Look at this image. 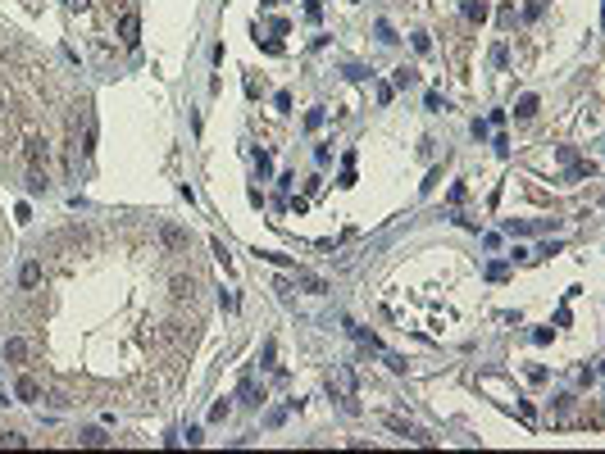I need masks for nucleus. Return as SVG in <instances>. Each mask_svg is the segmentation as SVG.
<instances>
[{"label":"nucleus","mask_w":605,"mask_h":454,"mask_svg":"<svg viewBox=\"0 0 605 454\" xmlns=\"http://www.w3.org/2000/svg\"><path fill=\"white\" fill-rule=\"evenodd\" d=\"M19 282H23V291H37V282H41V259H28V264H23Z\"/></svg>","instance_id":"7"},{"label":"nucleus","mask_w":605,"mask_h":454,"mask_svg":"<svg viewBox=\"0 0 605 454\" xmlns=\"http://www.w3.org/2000/svg\"><path fill=\"white\" fill-rule=\"evenodd\" d=\"M160 241H164V250H169V255H187V246H191V241H187V232H182V227H173V223H164V227H160Z\"/></svg>","instance_id":"2"},{"label":"nucleus","mask_w":605,"mask_h":454,"mask_svg":"<svg viewBox=\"0 0 605 454\" xmlns=\"http://www.w3.org/2000/svg\"><path fill=\"white\" fill-rule=\"evenodd\" d=\"M14 391H19V400H41V382H37L32 373H23V377H19V386H14Z\"/></svg>","instance_id":"6"},{"label":"nucleus","mask_w":605,"mask_h":454,"mask_svg":"<svg viewBox=\"0 0 605 454\" xmlns=\"http://www.w3.org/2000/svg\"><path fill=\"white\" fill-rule=\"evenodd\" d=\"M519 119H532V114H537V96H524L519 100V109H515Z\"/></svg>","instance_id":"10"},{"label":"nucleus","mask_w":605,"mask_h":454,"mask_svg":"<svg viewBox=\"0 0 605 454\" xmlns=\"http://www.w3.org/2000/svg\"><path fill=\"white\" fill-rule=\"evenodd\" d=\"M269 5H282V0H269Z\"/></svg>","instance_id":"15"},{"label":"nucleus","mask_w":605,"mask_h":454,"mask_svg":"<svg viewBox=\"0 0 605 454\" xmlns=\"http://www.w3.org/2000/svg\"><path fill=\"white\" fill-rule=\"evenodd\" d=\"M119 37H123L128 46H137V37H142V19H137L133 10H128V14L119 19Z\"/></svg>","instance_id":"4"},{"label":"nucleus","mask_w":605,"mask_h":454,"mask_svg":"<svg viewBox=\"0 0 605 454\" xmlns=\"http://www.w3.org/2000/svg\"><path fill=\"white\" fill-rule=\"evenodd\" d=\"M68 5H73V10H87V0H68Z\"/></svg>","instance_id":"14"},{"label":"nucleus","mask_w":605,"mask_h":454,"mask_svg":"<svg viewBox=\"0 0 605 454\" xmlns=\"http://www.w3.org/2000/svg\"><path fill=\"white\" fill-rule=\"evenodd\" d=\"M28 355H32V346H28L23 336H10V341H5V359H10V364H28Z\"/></svg>","instance_id":"3"},{"label":"nucleus","mask_w":605,"mask_h":454,"mask_svg":"<svg viewBox=\"0 0 605 454\" xmlns=\"http://www.w3.org/2000/svg\"><path fill=\"white\" fill-rule=\"evenodd\" d=\"M0 445H23V436L19 432H0Z\"/></svg>","instance_id":"13"},{"label":"nucleus","mask_w":605,"mask_h":454,"mask_svg":"<svg viewBox=\"0 0 605 454\" xmlns=\"http://www.w3.org/2000/svg\"><path fill=\"white\" fill-rule=\"evenodd\" d=\"M328 391L337 395V400H351V395H355V377H351V368H332V373H328Z\"/></svg>","instance_id":"1"},{"label":"nucleus","mask_w":605,"mask_h":454,"mask_svg":"<svg viewBox=\"0 0 605 454\" xmlns=\"http://www.w3.org/2000/svg\"><path fill=\"white\" fill-rule=\"evenodd\" d=\"M46 159H50L46 137H32V141H28V164H32V168H46Z\"/></svg>","instance_id":"5"},{"label":"nucleus","mask_w":605,"mask_h":454,"mask_svg":"<svg viewBox=\"0 0 605 454\" xmlns=\"http://www.w3.org/2000/svg\"><path fill=\"white\" fill-rule=\"evenodd\" d=\"M414 82V68H396V87H410Z\"/></svg>","instance_id":"12"},{"label":"nucleus","mask_w":605,"mask_h":454,"mask_svg":"<svg viewBox=\"0 0 605 454\" xmlns=\"http://www.w3.org/2000/svg\"><path fill=\"white\" fill-rule=\"evenodd\" d=\"M464 14H469L473 23H483L487 19V5H483V0H469V5H464Z\"/></svg>","instance_id":"11"},{"label":"nucleus","mask_w":605,"mask_h":454,"mask_svg":"<svg viewBox=\"0 0 605 454\" xmlns=\"http://www.w3.org/2000/svg\"><path fill=\"white\" fill-rule=\"evenodd\" d=\"M242 400L246 404H260V400H265V391L255 386V382H242Z\"/></svg>","instance_id":"9"},{"label":"nucleus","mask_w":605,"mask_h":454,"mask_svg":"<svg viewBox=\"0 0 605 454\" xmlns=\"http://www.w3.org/2000/svg\"><path fill=\"white\" fill-rule=\"evenodd\" d=\"M77 441H82V445H105L110 436L100 432V427H87V432H77Z\"/></svg>","instance_id":"8"}]
</instances>
